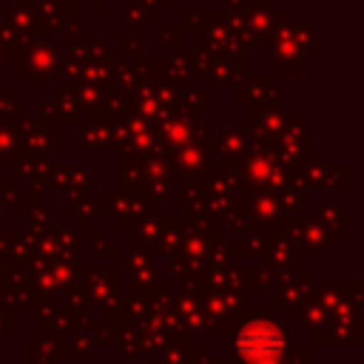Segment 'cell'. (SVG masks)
Segmentation results:
<instances>
[{
    "label": "cell",
    "instance_id": "obj_1",
    "mask_svg": "<svg viewBox=\"0 0 364 364\" xmlns=\"http://www.w3.org/2000/svg\"><path fill=\"white\" fill-rule=\"evenodd\" d=\"M282 347H284V338L273 324H253V327H245L239 336V355L247 364H273Z\"/></svg>",
    "mask_w": 364,
    "mask_h": 364
}]
</instances>
